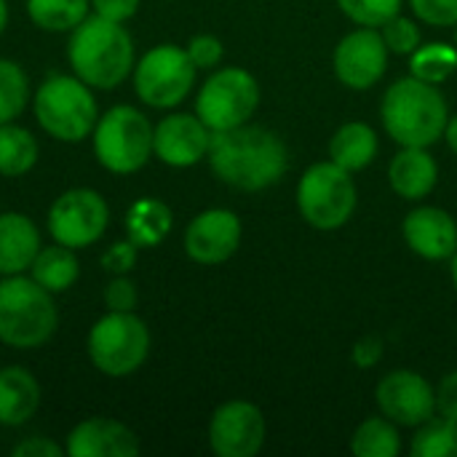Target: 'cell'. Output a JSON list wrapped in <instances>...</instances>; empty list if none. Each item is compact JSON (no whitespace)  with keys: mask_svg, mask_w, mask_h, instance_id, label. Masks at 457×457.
Instances as JSON below:
<instances>
[{"mask_svg":"<svg viewBox=\"0 0 457 457\" xmlns=\"http://www.w3.org/2000/svg\"><path fill=\"white\" fill-rule=\"evenodd\" d=\"M40 252V230L21 212L0 214V276L27 273Z\"/></svg>","mask_w":457,"mask_h":457,"instance_id":"cell-19","label":"cell"},{"mask_svg":"<svg viewBox=\"0 0 457 457\" xmlns=\"http://www.w3.org/2000/svg\"><path fill=\"white\" fill-rule=\"evenodd\" d=\"M241 244V220L228 209L201 212L185 230V252L198 265H220Z\"/></svg>","mask_w":457,"mask_h":457,"instance_id":"cell-16","label":"cell"},{"mask_svg":"<svg viewBox=\"0 0 457 457\" xmlns=\"http://www.w3.org/2000/svg\"><path fill=\"white\" fill-rule=\"evenodd\" d=\"M388 177H391V187L402 198L418 201V198H426L434 190L439 169H436V161L426 153V147H404L394 158V163L388 169Z\"/></svg>","mask_w":457,"mask_h":457,"instance_id":"cell-21","label":"cell"},{"mask_svg":"<svg viewBox=\"0 0 457 457\" xmlns=\"http://www.w3.org/2000/svg\"><path fill=\"white\" fill-rule=\"evenodd\" d=\"M40 158L37 139L29 129L19 123H0V174L24 177L35 169Z\"/></svg>","mask_w":457,"mask_h":457,"instance_id":"cell-24","label":"cell"},{"mask_svg":"<svg viewBox=\"0 0 457 457\" xmlns=\"http://www.w3.org/2000/svg\"><path fill=\"white\" fill-rule=\"evenodd\" d=\"M225 48L220 43V37L214 35H195L190 43H187V56L190 62L195 64V70H212L220 64Z\"/></svg>","mask_w":457,"mask_h":457,"instance_id":"cell-33","label":"cell"},{"mask_svg":"<svg viewBox=\"0 0 457 457\" xmlns=\"http://www.w3.org/2000/svg\"><path fill=\"white\" fill-rule=\"evenodd\" d=\"M134 91L137 96L155 110L177 107L195 83V64L187 56V48L161 43L153 46L134 64Z\"/></svg>","mask_w":457,"mask_h":457,"instance_id":"cell-9","label":"cell"},{"mask_svg":"<svg viewBox=\"0 0 457 457\" xmlns=\"http://www.w3.org/2000/svg\"><path fill=\"white\" fill-rule=\"evenodd\" d=\"M436 407H439L442 418L457 420V372H450L442 380L439 394H436Z\"/></svg>","mask_w":457,"mask_h":457,"instance_id":"cell-39","label":"cell"},{"mask_svg":"<svg viewBox=\"0 0 457 457\" xmlns=\"http://www.w3.org/2000/svg\"><path fill=\"white\" fill-rule=\"evenodd\" d=\"M139 303L137 284L126 276H112V281L104 287V305L107 311H134Z\"/></svg>","mask_w":457,"mask_h":457,"instance_id":"cell-35","label":"cell"},{"mask_svg":"<svg viewBox=\"0 0 457 457\" xmlns=\"http://www.w3.org/2000/svg\"><path fill=\"white\" fill-rule=\"evenodd\" d=\"M72 72L91 88H118L134 72V40L120 21L86 16L67 40Z\"/></svg>","mask_w":457,"mask_h":457,"instance_id":"cell-2","label":"cell"},{"mask_svg":"<svg viewBox=\"0 0 457 457\" xmlns=\"http://www.w3.org/2000/svg\"><path fill=\"white\" fill-rule=\"evenodd\" d=\"M29 276L51 295H62L72 289L80 276V262L75 257V249L62 246L56 241L48 246H40L37 257L29 265Z\"/></svg>","mask_w":457,"mask_h":457,"instance_id":"cell-23","label":"cell"},{"mask_svg":"<svg viewBox=\"0 0 457 457\" xmlns=\"http://www.w3.org/2000/svg\"><path fill=\"white\" fill-rule=\"evenodd\" d=\"M137 254H139V246L131 244V241L126 238V241H115V244L102 254L99 262H102V268H104L107 273H112V276H126V273L134 270Z\"/></svg>","mask_w":457,"mask_h":457,"instance_id":"cell-34","label":"cell"},{"mask_svg":"<svg viewBox=\"0 0 457 457\" xmlns=\"http://www.w3.org/2000/svg\"><path fill=\"white\" fill-rule=\"evenodd\" d=\"M404 238L410 249L426 260H450L457 252L455 220L436 206L410 212L404 220Z\"/></svg>","mask_w":457,"mask_h":457,"instance_id":"cell-18","label":"cell"},{"mask_svg":"<svg viewBox=\"0 0 457 457\" xmlns=\"http://www.w3.org/2000/svg\"><path fill=\"white\" fill-rule=\"evenodd\" d=\"M380 356H383V343H380V337H364V340H359L356 348H353V361H356L359 367H364V370L372 367V364H378Z\"/></svg>","mask_w":457,"mask_h":457,"instance_id":"cell-40","label":"cell"},{"mask_svg":"<svg viewBox=\"0 0 457 457\" xmlns=\"http://www.w3.org/2000/svg\"><path fill=\"white\" fill-rule=\"evenodd\" d=\"M378 404L383 415L399 426H423L434 418L436 394L426 378L410 370L391 372L378 386Z\"/></svg>","mask_w":457,"mask_h":457,"instance_id":"cell-13","label":"cell"},{"mask_svg":"<svg viewBox=\"0 0 457 457\" xmlns=\"http://www.w3.org/2000/svg\"><path fill=\"white\" fill-rule=\"evenodd\" d=\"M139 3L142 0H91V8H94L96 16H104L110 21H120L123 24V21H129L137 13Z\"/></svg>","mask_w":457,"mask_h":457,"instance_id":"cell-38","label":"cell"},{"mask_svg":"<svg viewBox=\"0 0 457 457\" xmlns=\"http://www.w3.org/2000/svg\"><path fill=\"white\" fill-rule=\"evenodd\" d=\"M343 13L361 27H383L402 8V0H337Z\"/></svg>","mask_w":457,"mask_h":457,"instance_id":"cell-31","label":"cell"},{"mask_svg":"<svg viewBox=\"0 0 457 457\" xmlns=\"http://www.w3.org/2000/svg\"><path fill=\"white\" fill-rule=\"evenodd\" d=\"M455 27H457V24H455ZM455 43H457V29H455Z\"/></svg>","mask_w":457,"mask_h":457,"instance_id":"cell-44","label":"cell"},{"mask_svg":"<svg viewBox=\"0 0 457 457\" xmlns=\"http://www.w3.org/2000/svg\"><path fill=\"white\" fill-rule=\"evenodd\" d=\"M447 102L434 83L420 78L396 80L383 99V123L394 142L402 147H428L445 137Z\"/></svg>","mask_w":457,"mask_h":457,"instance_id":"cell-3","label":"cell"},{"mask_svg":"<svg viewBox=\"0 0 457 457\" xmlns=\"http://www.w3.org/2000/svg\"><path fill=\"white\" fill-rule=\"evenodd\" d=\"M91 11V0H27V16L46 32H72Z\"/></svg>","mask_w":457,"mask_h":457,"instance_id":"cell-26","label":"cell"},{"mask_svg":"<svg viewBox=\"0 0 457 457\" xmlns=\"http://www.w3.org/2000/svg\"><path fill=\"white\" fill-rule=\"evenodd\" d=\"M64 453L70 457H137L139 436L120 420L88 418L67 434Z\"/></svg>","mask_w":457,"mask_h":457,"instance_id":"cell-17","label":"cell"},{"mask_svg":"<svg viewBox=\"0 0 457 457\" xmlns=\"http://www.w3.org/2000/svg\"><path fill=\"white\" fill-rule=\"evenodd\" d=\"M40 383L24 367L0 370V426L16 428L29 423L40 410Z\"/></svg>","mask_w":457,"mask_h":457,"instance_id":"cell-20","label":"cell"},{"mask_svg":"<svg viewBox=\"0 0 457 457\" xmlns=\"http://www.w3.org/2000/svg\"><path fill=\"white\" fill-rule=\"evenodd\" d=\"M206 158L217 179L246 193L276 185L287 171L284 142L262 126L244 123L228 131H212Z\"/></svg>","mask_w":457,"mask_h":457,"instance_id":"cell-1","label":"cell"},{"mask_svg":"<svg viewBox=\"0 0 457 457\" xmlns=\"http://www.w3.org/2000/svg\"><path fill=\"white\" fill-rule=\"evenodd\" d=\"M260 104V86L252 72L241 67H225L214 72L195 96V115L212 131H228L244 126Z\"/></svg>","mask_w":457,"mask_h":457,"instance_id":"cell-10","label":"cell"},{"mask_svg":"<svg viewBox=\"0 0 457 457\" xmlns=\"http://www.w3.org/2000/svg\"><path fill=\"white\" fill-rule=\"evenodd\" d=\"M155 126L131 104H115L99 112L91 131L94 158L110 174H137L153 155Z\"/></svg>","mask_w":457,"mask_h":457,"instance_id":"cell-6","label":"cell"},{"mask_svg":"<svg viewBox=\"0 0 457 457\" xmlns=\"http://www.w3.org/2000/svg\"><path fill=\"white\" fill-rule=\"evenodd\" d=\"M297 206L305 222L319 230L343 228L356 209V187L351 171L335 161L311 166L300 179Z\"/></svg>","mask_w":457,"mask_h":457,"instance_id":"cell-8","label":"cell"},{"mask_svg":"<svg viewBox=\"0 0 457 457\" xmlns=\"http://www.w3.org/2000/svg\"><path fill=\"white\" fill-rule=\"evenodd\" d=\"M378 153V137L367 123H345L329 145V155L345 171H359L372 163Z\"/></svg>","mask_w":457,"mask_h":457,"instance_id":"cell-25","label":"cell"},{"mask_svg":"<svg viewBox=\"0 0 457 457\" xmlns=\"http://www.w3.org/2000/svg\"><path fill=\"white\" fill-rule=\"evenodd\" d=\"M415 457H457V420H426L412 439Z\"/></svg>","mask_w":457,"mask_h":457,"instance_id":"cell-29","label":"cell"},{"mask_svg":"<svg viewBox=\"0 0 457 457\" xmlns=\"http://www.w3.org/2000/svg\"><path fill=\"white\" fill-rule=\"evenodd\" d=\"M86 348L102 375L129 378L150 356V329L134 311H107L88 329Z\"/></svg>","mask_w":457,"mask_h":457,"instance_id":"cell-7","label":"cell"},{"mask_svg":"<svg viewBox=\"0 0 457 457\" xmlns=\"http://www.w3.org/2000/svg\"><path fill=\"white\" fill-rule=\"evenodd\" d=\"M126 238L139 249L158 246L171 230V209L161 198H137L126 212Z\"/></svg>","mask_w":457,"mask_h":457,"instance_id":"cell-22","label":"cell"},{"mask_svg":"<svg viewBox=\"0 0 457 457\" xmlns=\"http://www.w3.org/2000/svg\"><path fill=\"white\" fill-rule=\"evenodd\" d=\"M32 112L37 126L56 142L78 145L91 137L99 120L94 88L75 72H51L32 94Z\"/></svg>","mask_w":457,"mask_h":457,"instance_id":"cell-4","label":"cell"},{"mask_svg":"<svg viewBox=\"0 0 457 457\" xmlns=\"http://www.w3.org/2000/svg\"><path fill=\"white\" fill-rule=\"evenodd\" d=\"M415 13L436 27H455L457 24V0H410Z\"/></svg>","mask_w":457,"mask_h":457,"instance_id":"cell-36","label":"cell"},{"mask_svg":"<svg viewBox=\"0 0 457 457\" xmlns=\"http://www.w3.org/2000/svg\"><path fill=\"white\" fill-rule=\"evenodd\" d=\"M445 137H447V142H450V147L457 153V115L453 120H447V129H445Z\"/></svg>","mask_w":457,"mask_h":457,"instance_id":"cell-41","label":"cell"},{"mask_svg":"<svg viewBox=\"0 0 457 457\" xmlns=\"http://www.w3.org/2000/svg\"><path fill=\"white\" fill-rule=\"evenodd\" d=\"M412 75L426 83H439L450 78V72L457 67V51L447 43H431L426 48H418L412 56Z\"/></svg>","mask_w":457,"mask_h":457,"instance_id":"cell-30","label":"cell"},{"mask_svg":"<svg viewBox=\"0 0 457 457\" xmlns=\"http://www.w3.org/2000/svg\"><path fill=\"white\" fill-rule=\"evenodd\" d=\"M388 64V46L375 27L345 35L335 51V72L351 88L375 86Z\"/></svg>","mask_w":457,"mask_h":457,"instance_id":"cell-15","label":"cell"},{"mask_svg":"<svg viewBox=\"0 0 457 457\" xmlns=\"http://www.w3.org/2000/svg\"><path fill=\"white\" fill-rule=\"evenodd\" d=\"M383 40H386L388 51H394V54H415L420 46V32L410 19L396 13L394 19H388L383 24Z\"/></svg>","mask_w":457,"mask_h":457,"instance_id":"cell-32","label":"cell"},{"mask_svg":"<svg viewBox=\"0 0 457 457\" xmlns=\"http://www.w3.org/2000/svg\"><path fill=\"white\" fill-rule=\"evenodd\" d=\"M5 27H8V3L0 0V35L5 32Z\"/></svg>","mask_w":457,"mask_h":457,"instance_id":"cell-42","label":"cell"},{"mask_svg":"<svg viewBox=\"0 0 457 457\" xmlns=\"http://www.w3.org/2000/svg\"><path fill=\"white\" fill-rule=\"evenodd\" d=\"M453 281H455V287H457V252L453 254Z\"/></svg>","mask_w":457,"mask_h":457,"instance_id":"cell-43","label":"cell"},{"mask_svg":"<svg viewBox=\"0 0 457 457\" xmlns=\"http://www.w3.org/2000/svg\"><path fill=\"white\" fill-rule=\"evenodd\" d=\"M59 327L54 295L32 276L0 278V343L8 348L29 351L46 345Z\"/></svg>","mask_w":457,"mask_h":457,"instance_id":"cell-5","label":"cell"},{"mask_svg":"<svg viewBox=\"0 0 457 457\" xmlns=\"http://www.w3.org/2000/svg\"><path fill=\"white\" fill-rule=\"evenodd\" d=\"M212 142V129L198 118L187 112L166 115L155 131H153V155L174 169L195 166L201 158H206Z\"/></svg>","mask_w":457,"mask_h":457,"instance_id":"cell-14","label":"cell"},{"mask_svg":"<svg viewBox=\"0 0 457 457\" xmlns=\"http://www.w3.org/2000/svg\"><path fill=\"white\" fill-rule=\"evenodd\" d=\"M62 445H56L51 436H27L13 445V457H62Z\"/></svg>","mask_w":457,"mask_h":457,"instance_id":"cell-37","label":"cell"},{"mask_svg":"<svg viewBox=\"0 0 457 457\" xmlns=\"http://www.w3.org/2000/svg\"><path fill=\"white\" fill-rule=\"evenodd\" d=\"M46 225L56 244L78 252L94 246L104 236L110 225V206L102 193L91 187H72L51 204Z\"/></svg>","mask_w":457,"mask_h":457,"instance_id":"cell-11","label":"cell"},{"mask_svg":"<svg viewBox=\"0 0 457 457\" xmlns=\"http://www.w3.org/2000/svg\"><path fill=\"white\" fill-rule=\"evenodd\" d=\"M351 450L356 457H396L402 450V439L394 420L370 418L353 434Z\"/></svg>","mask_w":457,"mask_h":457,"instance_id":"cell-27","label":"cell"},{"mask_svg":"<svg viewBox=\"0 0 457 457\" xmlns=\"http://www.w3.org/2000/svg\"><path fill=\"white\" fill-rule=\"evenodd\" d=\"M209 445L220 457H254L265 445V418L249 402L217 407L209 423Z\"/></svg>","mask_w":457,"mask_h":457,"instance_id":"cell-12","label":"cell"},{"mask_svg":"<svg viewBox=\"0 0 457 457\" xmlns=\"http://www.w3.org/2000/svg\"><path fill=\"white\" fill-rule=\"evenodd\" d=\"M29 78L21 64L0 59V123H11L29 102Z\"/></svg>","mask_w":457,"mask_h":457,"instance_id":"cell-28","label":"cell"}]
</instances>
